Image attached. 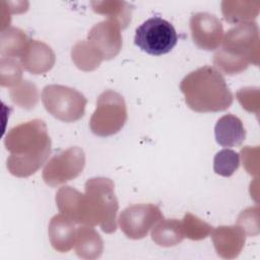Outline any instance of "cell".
<instances>
[{
    "label": "cell",
    "mask_w": 260,
    "mask_h": 260,
    "mask_svg": "<svg viewBox=\"0 0 260 260\" xmlns=\"http://www.w3.org/2000/svg\"><path fill=\"white\" fill-rule=\"evenodd\" d=\"M114 182L109 178L95 177L84 184V193L71 186H63L56 193V204L60 213L75 223L100 225L106 234L117 230L119 204Z\"/></svg>",
    "instance_id": "1"
},
{
    "label": "cell",
    "mask_w": 260,
    "mask_h": 260,
    "mask_svg": "<svg viewBox=\"0 0 260 260\" xmlns=\"http://www.w3.org/2000/svg\"><path fill=\"white\" fill-rule=\"evenodd\" d=\"M8 172L18 178H26L39 171L51 152V138L43 120L34 119L11 128L4 138Z\"/></svg>",
    "instance_id": "2"
},
{
    "label": "cell",
    "mask_w": 260,
    "mask_h": 260,
    "mask_svg": "<svg viewBox=\"0 0 260 260\" xmlns=\"http://www.w3.org/2000/svg\"><path fill=\"white\" fill-rule=\"evenodd\" d=\"M180 89L187 106L198 113L225 111L234 100L222 74L209 65L187 74L180 82Z\"/></svg>",
    "instance_id": "3"
},
{
    "label": "cell",
    "mask_w": 260,
    "mask_h": 260,
    "mask_svg": "<svg viewBox=\"0 0 260 260\" xmlns=\"http://www.w3.org/2000/svg\"><path fill=\"white\" fill-rule=\"evenodd\" d=\"M259 41V28L256 22L237 24L223 36L222 46L213 56V64L220 73L228 75L243 72L251 63L258 66Z\"/></svg>",
    "instance_id": "4"
},
{
    "label": "cell",
    "mask_w": 260,
    "mask_h": 260,
    "mask_svg": "<svg viewBox=\"0 0 260 260\" xmlns=\"http://www.w3.org/2000/svg\"><path fill=\"white\" fill-rule=\"evenodd\" d=\"M127 121V107L124 98L112 89L103 91L89 120L91 132L100 137L118 133Z\"/></svg>",
    "instance_id": "5"
},
{
    "label": "cell",
    "mask_w": 260,
    "mask_h": 260,
    "mask_svg": "<svg viewBox=\"0 0 260 260\" xmlns=\"http://www.w3.org/2000/svg\"><path fill=\"white\" fill-rule=\"evenodd\" d=\"M41 98L49 114L62 122H76L84 116L87 100L75 88L49 84L43 88Z\"/></svg>",
    "instance_id": "6"
},
{
    "label": "cell",
    "mask_w": 260,
    "mask_h": 260,
    "mask_svg": "<svg viewBox=\"0 0 260 260\" xmlns=\"http://www.w3.org/2000/svg\"><path fill=\"white\" fill-rule=\"evenodd\" d=\"M177 42L178 35L173 24L159 16L146 19L135 29L134 44L149 55L167 54Z\"/></svg>",
    "instance_id": "7"
},
{
    "label": "cell",
    "mask_w": 260,
    "mask_h": 260,
    "mask_svg": "<svg viewBox=\"0 0 260 260\" xmlns=\"http://www.w3.org/2000/svg\"><path fill=\"white\" fill-rule=\"evenodd\" d=\"M85 166L84 151L71 146L52 156L45 165L43 179L50 187H57L78 177Z\"/></svg>",
    "instance_id": "8"
},
{
    "label": "cell",
    "mask_w": 260,
    "mask_h": 260,
    "mask_svg": "<svg viewBox=\"0 0 260 260\" xmlns=\"http://www.w3.org/2000/svg\"><path fill=\"white\" fill-rule=\"evenodd\" d=\"M164 218L158 206L151 203L133 204L126 207L118 218V223L124 235L132 240L147 236L148 232Z\"/></svg>",
    "instance_id": "9"
},
{
    "label": "cell",
    "mask_w": 260,
    "mask_h": 260,
    "mask_svg": "<svg viewBox=\"0 0 260 260\" xmlns=\"http://www.w3.org/2000/svg\"><path fill=\"white\" fill-rule=\"evenodd\" d=\"M121 25L114 19H106L94 24L87 34V42L103 60L115 58L122 49Z\"/></svg>",
    "instance_id": "10"
},
{
    "label": "cell",
    "mask_w": 260,
    "mask_h": 260,
    "mask_svg": "<svg viewBox=\"0 0 260 260\" xmlns=\"http://www.w3.org/2000/svg\"><path fill=\"white\" fill-rule=\"evenodd\" d=\"M190 30L193 43L205 51L218 49L224 36L220 20L208 12L194 13L190 18Z\"/></svg>",
    "instance_id": "11"
},
{
    "label": "cell",
    "mask_w": 260,
    "mask_h": 260,
    "mask_svg": "<svg viewBox=\"0 0 260 260\" xmlns=\"http://www.w3.org/2000/svg\"><path fill=\"white\" fill-rule=\"evenodd\" d=\"M20 59L24 70L32 74H43L52 69L56 57L52 48L44 42L29 40Z\"/></svg>",
    "instance_id": "12"
},
{
    "label": "cell",
    "mask_w": 260,
    "mask_h": 260,
    "mask_svg": "<svg viewBox=\"0 0 260 260\" xmlns=\"http://www.w3.org/2000/svg\"><path fill=\"white\" fill-rule=\"evenodd\" d=\"M211 238L218 256L224 259H233L242 251L246 240V233L238 224L221 225L212 229Z\"/></svg>",
    "instance_id": "13"
},
{
    "label": "cell",
    "mask_w": 260,
    "mask_h": 260,
    "mask_svg": "<svg viewBox=\"0 0 260 260\" xmlns=\"http://www.w3.org/2000/svg\"><path fill=\"white\" fill-rule=\"evenodd\" d=\"M75 222L62 213L54 215L49 223L48 234L52 247L60 252L66 253L74 247L76 228Z\"/></svg>",
    "instance_id": "14"
},
{
    "label": "cell",
    "mask_w": 260,
    "mask_h": 260,
    "mask_svg": "<svg viewBox=\"0 0 260 260\" xmlns=\"http://www.w3.org/2000/svg\"><path fill=\"white\" fill-rule=\"evenodd\" d=\"M216 142L224 147L241 145L246 138L243 122L235 115L228 114L220 117L214 126Z\"/></svg>",
    "instance_id": "15"
},
{
    "label": "cell",
    "mask_w": 260,
    "mask_h": 260,
    "mask_svg": "<svg viewBox=\"0 0 260 260\" xmlns=\"http://www.w3.org/2000/svg\"><path fill=\"white\" fill-rule=\"evenodd\" d=\"M74 249L82 259L100 258L104 251V244L99 233L90 225L81 224L76 228Z\"/></svg>",
    "instance_id": "16"
},
{
    "label": "cell",
    "mask_w": 260,
    "mask_h": 260,
    "mask_svg": "<svg viewBox=\"0 0 260 260\" xmlns=\"http://www.w3.org/2000/svg\"><path fill=\"white\" fill-rule=\"evenodd\" d=\"M260 11V2L257 0H224L221 2V12L230 23L240 24L252 21Z\"/></svg>",
    "instance_id": "17"
},
{
    "label": "cell",
    "mask_w": 260,
    "mask_h": 260,
    "mask_svg": "<svg viewBox=\"0 0 260 260\" xmlns=\"http://www.w3.org/2000/svg\"><path fill=\"white\" fill-rule=\"evenodd\" d=\"M185 238L182 221L178 219H161L151 231L152 241L161 247H173L178 245Z\"/></svg>",
    "instance_id": "18"
},
{
    "label": "cell",
    "mask_w": 260,
    "mask_h": 260,
    "mask_svg": "<svg viewBox=\"0 0 260 260\" xmlns=\"http://www.w3.org/2000/svg\"><path fill=\"white\" fill-rule=\"evenodd\" d=\"M28 38L25 32L14 26H7L1 30L0 37V55L4 58L21 57Z\"/></svg>",
    "instance_id": "19"
},
{
    "label": "cell",
    "mask_w": 260,
    "mask_h": 260,
    "mask_svg": "<svg viewBox=\"0 0 260 260\" xmlns=\"http://www.w3.org/2000/svg\"><path fill=\"white\" fill-rule=\"evenodd\" d=\"M91 7L94 12L104 14L108 16V18L118 21L122 29L125 28L131 21L132 5L125 1H92Z\"/></svg>",
    "instance_id": "20"
},
{
    "label": "cell",
    "mask_w": 260,
    "mask_h": 260,
    "mask_svg": "<svg viewBox=\"0 0 260 260\" xmlns=\"http://www.w3.org/2000/svg\"><path fill=\"white\" fill-rule=\"evenodd\" d=\"M71 58L76 67L83 71H92L96 69L103 61L87 40L78 41L72 47Z\"/></svg>",
    "instance_id": "21"
},
{
    "label": "cell",
    "mask_w": 260,
    "mask_h": 260,
    "mask_svg": "<svg viewBox=\"0 0 260 260\" xmlns=\"http://www.w3.org/2000/svg\"><path fill=\"white\" fill-rule=\"evenodd\" d=\"M11 101L18 107L30 110L39 101V91L35 83L29 80H21L9 90Z\"/></svg>",
    "instance_id": "22"
},
{
    "label": "cell",
    "mask_w": 260,
    "mask_h": 260,
    "mask_svg": "<svg viewBox=\"0 0 260 260\" xmlns=\"http://www.w3.org/2000/svg\"><path fill=\"white\" fill-rule=\"evenodd\" d=\"M240 166V155L233 149L219 150L213 159L214 172L222 177H231Z\"/></svg>",
    "instance_id": "23"
},
{
    "label": "cell",
    "mask_w": 260,
    "mask_h": 260,
    "mask_svg": "<svg viewBox=\"0 0 260 260\" xmlns=\"http://www.w3.org/2000/svg\"><path fill=\"white\" fill-rule=\"evenodd\" d=\"M182 226L184 236L193 241L205 239L211 234L212 231V226L210 224L193 215L192 213L185 214L182 220Z\"/></svg>",
    "instance_id": "24"
},
{
    "label": "cell",
    "mask_w": 260,
    "mask_h": 260,
    "mask_svg": "<svg viewBox=\"0 0 260 260\" xmlns=\"http://www.w3.org/2000/svg\"><path fill=\"white\" fill-rule=\"evenodd\" d=\"M22 66L14 58L1 57L0 60V84L13 87L22 79Z\"/></svg>",
    "instance_id": "25"
},
{
    "label": "cell",
    "mask_w": 260,
    "mask_h": 260,
    "mask_svg": "<svg viewBox=\"0 0 260 260\" xmlns=\"http://www.w3.org/2000/svg\"><path fill=\"white\" fill-rule=\"evenodd\" d=\"M237 224L248 236L258 234V207H249L241 212Z\"/></svg>",
    "instance_id": "26"
},
{
    "label": "cell",
    "mask_w": 260,
    "mask_h": 260,
    "mask_svg": "<svg viewBox=\"0 0 260 260\" xmlns=\"http://www.w3.org/2000/svg\"><path fill=\"white\" fill-rule=\"evenodd\" d=\"M258 90V88H252V87H245V88H241L238 92H237V99L240 102V104L242 105V107L249 111V112H256L258 113V105H259V95L256 94L254 98L253 94Z\"/></svg>",
    "instance_id": "27"
}]
</instances>
